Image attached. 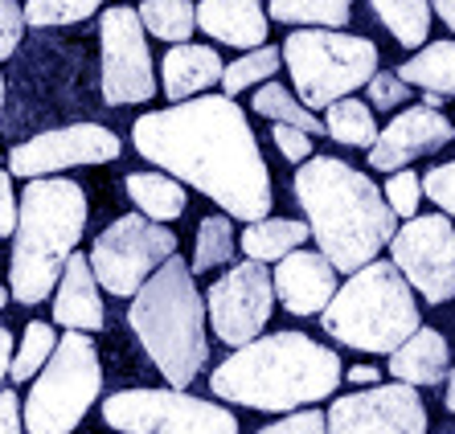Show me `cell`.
<instances>
[{
  "instance_id": "1",
  "label": "cell",
  "mask_w": 455,
  "mask_h": 434,
  "mask_svg": "<svg viewBox=\"0 0 455 434\" xmlns=\"http://www.w3.org/2000/svg\"><path fill=\"white\" fill-rule=\"evenodd\" d=\"M132 144L156 169L222 205L226 217H271V169L243 107L230 95H197L164 111H148L136 119Z\"/></svg>"
},
{
  "instance_id": "2",
  "label": "cell",
  "mask_w": 455,
  "mask_h": 434,
  "mask_svg": "<svg viewBox=\"0 0 455 434\" xmlns=\"http://www.w3.org/2000/svg\"><path fill=\"white\" fill-rule=\"evenodd\" d=\"M296 201L304 205L307 230L316 238L320 255L337 271H357L390 246L394 209L370 177L337 156H312L296 169L291 180Z\"/></svg>"
},
{
  "instance_id": "3",
  "label": "cell",
  "mask_w": 455,
  "mask_h": 434,
  "mask_svg": "<svg viewBox=\"0 0 455 434\" xmlns=\"http://www.w3.org/2000/svg\"><path fill=\"white\" fill-rule=\"evenodd\" d=\"M340 382H345V365L329 344L304 332H271V336H254L251 344L234 349L213 369L210 390L222 402L291 414L332 398Z\"/></svg>"
},
{
  "instance_id": "4",
  "label": "cell",
  "mask_w": 455,
  "mask_h": 434,
  "mask_svg": "<svg viewBox=\"0 0 455 434\" xmlns=\"http://www.w3.org/2000/svg\"><path fill=\"white\" fill-rule=\"evenodd\" d=\"M127 324L172 390L197 382V373L210 360V336L205 299L197 296V275L185 258L172 255L152 271L148 283L127 304Z\"/></svg>"
},
{
  "instance_id": "5",
  "label": "cell",
  "mask_w": 455,
  "mask_h": 434,
  "mask_svg": "<svg viewBox=\"0 0 455 434\" xmlns=\"http://www.w3.org/2000/svg\"><path fill=\"white\" fill-rule=\"evenodd\" d=\"M83 230H86L83 185L66 177H33L25 185V197L17 201L9 296L29 307L50 299Z\"/></svg>"
},
{
  "instance_id": "6",
  "label": "cell",
  "mask_w": 455,
  "mask_h": 434,
  "mask_svg": "<svg viewBox=\"0 0 455 434\" xmlns=\"http://www.w3.org/2000/svg\"><path fill=\"white\" fill-rule=\"evenodd\" d=\"M320 324L332 340L349 344V349L390 357L414 328H423V316H419V299H414L411 283L398 275V266L373 258L337 287V296L320 312Z\"/></svg>"
},
{
  "instance_id": "7",
  "label": "cell",
  "mask_w": 455,
  "mask_h": 434,
  "mask_svg": "<svg viewBox=\"0 0 455 434\" xmlns=\"http://www.w3.org/2000/svg\"><path fill=\"white\" fill-rule=\"evenodd\" d=\"M279 53L291 70L296 99L307 111L353 95L378 75V45L370 37H357V33L291 29Z\"/></svg>"
},
{
  "instance_id": "8",
  "label": "cell",
  "mask_w": 455,
  "mask_h": 434,
  "mask_svg": "<svg viewBox=\"0 0 455 434\" xmlns=\"http://www.w3.org/2000/svg\"><path fill=\"white\" fill-rule=\"evenodd\" d=\"M103 390V365L86 332L58 336V349L42 365L29 398L21 406L29 434H70L86 418V410L99 402Z\"/></svg>"
},
{
  "instance_id": "9",
  "label": "cell",
  "mask_w": 455,
  "mask_h": 434,
  "mask_svg": "<svg viewBox=\"0 0 455 434\" xmlns=\"http://www.w3.org/2000/svg\"><path fill=\"white\" fill-rule=\"evenodd\" d=\"M103 422L119 434H238L226 406L185 390H124L103 402Z\"/></svg>"
},
{
  "instance_id": "10",
  "label": "cell",
  "mask_w": 455,
  "mask_h": 434,
  "mask_svg": "<svg viewBox=\"0 0 455 434\" xmlns=\"http://www.w3.org/2000/svg\"><path fill=\"white\" fill-rule=\"evenodd\" d=\"M177 255V233L144 213L116 217L91 246V271L111 296H136L164 258Z\"/></svg>"
},
{
  "instance_id": "11",
  "label": "cell",
  "mask_w": 455,
  "mask_h": 434,
  "mask_svg": "<svg viewBox=\"0 0 455 434\" xmlns=\"http://www.w3.org/2000/svg\"><path fill=\"white\" fill-rule=\"evenodd\" d=\"M390 263L398 275L411 283L414 296L427 304H447L455 299V225L447 213H427V217H406L390 238Z\"/></svg>"
},
{
  "instance_id": "12",
  "label": "cell",
  "mask_w": 455,
  "mask_h": 434,
  "mask_svg": "<svg viewBox=\"0 0 455 434\" xmlns=\"http://www.w3.org/2000/svg\"><path fill=\"white\" fill-rule=\"evenodd\" d=\"M275 312V287H271V271L263 263H230L218 283L205 296V316H210L213 336L222 340L226 349H243L254 336H263Z\"/></svg>"
},
{
  "instance_id": "13",
  "label": "cell",
  "mask_w": 455,
  "mask_h": 434,
  "mask_svg": "<svg viewBox=\"0 0 455 434\" xmlns=\"http://www.w3.org/2000/svg\"><path fill=\"white\" fill-rule=\"evenodd\" d=\"M99 50H103V103L127 107L148 103L156 95V70H152L148 33L140 25L136 9H107L99 17Z\"/></svg>"
},
{
  "instance_id": "14",
  "label": "cell",
  "mask_w": 455,
  "mask_h": 434,
  "mask_svg": "<svg viewBox=\"0 0 455 434\" xmlns=\"http://www.w3.org/2000/svg\"><path fill=\"white\" fill-rule=\"evenodd\" d=\"M329 434H427V406L414 385H365L329 406Z\"/></svg>"
},
{
  "instance_id": "15",
  "label": "cell",
  "mask_w": 455,
  "mask_h": 434,
  "mask_svg": "<svg viewBox=\"0 0 455 434\" xmlns=\"http://www.w3.org/2000/svg\"><path fill=\"white\" fill-rule=\"evenodd\" d=\"M124 144L111 128L99 123H70L58 131H42V136L25 139L9 152V172L12 177H50L62 169H78V164H111L119 160Z\"/></svg>"
},
{
  "instance_id": "16",
  "label": "cell",
  "mask_w": 455,
  "mask_h": 434,
  "mask_svg": "<svg viewBox=\"0 0 455 434\" xmlns=\"http://www.w3.org/2000/svg\"><path fill=\"white\" fill-rule=\"evenodd\" d=\"M455 139V123L443 115V111H435V107H406L398 115L378 131L370 148V169L378 172H398L406 164H414L419 156L427 152H439L447 148Z\"/></svg>"
},
{
  "instance_id": "17",
  "label": "cell",
  "mask_w": 455,
  "mask_h": 434,
  "mask_svg": "<svg viewBox=\"0 0 455 434\" xmlns=\"http://www.w3.org/2000/svg\"><path fill=\"white\" fill-rule=\"evenodd\" d=\"M271 287H275V299L291 316H320L329 307V299L337 296V266L320 250L299 246V250L279 258Z\"/></svg>"
},
{
  "instance_id": "18",
  "label": "cell",
  "mask_w": 455,
  "mask_h": 434,
  "mask_svg": "<svg viewBox=\"0 0 455 434\" xmlns=\"http://www.w3.org/2000/svg\"><path fill=\"white\" fill-rule=\"evenodd\" d=\"M53 324H62L70 332H103L107 312L99 304V279L91 271V258H66L62 279L53 287Z\"/></svg>"
},
{
  "instance_id": "19",
  "label": "cell",
  "mask_w": 455,
  "mask_h": 434,
  "mask_svg": "<svg viewBox=\"0 0 455 434\" xmlns=\"http://www.w3.org/2000/svg\"><path fill=\"white\" fill-rule=\"evenodd\" d=\"M267 25L271 17L263 12V0H202L197 4V29L234 50L267 45Z\"/></svg>"
},
{
  "instance_id": "20",
  "label": "cell",
  "mask_w": 455,
  "mask_h": 434,
  "mask_svg": "<svg viewBox=\"0 0 455 434\" xmlns=\"http://www.w3.org/2000/svg\"><path fill=\"white\" fill-rule=\"evenodd\" d=\"M390 373H394V382L414 385V390L447 382V373H451V349H447L443 332L414 328L411 336L390 352Z\"/></svg>"
},
{
  "instance_id": "21",
  "label": "cell",
  "mask_w": 455,
  "mask_h": 434,
  "mask_svg": "<svg viewBox=\"0 0 455 434\" xmlns=\"http://www.w3.org/2000/svg\"><path fill=\"white\" fill-rule=\"evenodd\" d=\"M160 78H164V95L172 103H185V99H197L202 91H210L213 83H222V58L210 45L180 42L164 53Z\"/></svg>"
},
{
  "instance_id": "22",
  "label": "cell",
  "mask_w": 455,
  "mask_h": 434,
  "mask_svg": "<svg viewBox=\"0 0 455 434\" xmlns=\"http://www.w3.org/2000/svg\"><path fill=\"white\" fill-rule=\"evenodd\" d=\"M307 238H312V230L299 217H259V222H246V230L238 233V246H243L246 258L267 266L279 263L291 250H299Z\"/></svg>"
},
{
  "instance_id": "23",
  "label": "cell",
  "mask_w": 455,
  "mask_h": 434,
  "mask_svg": "<svg viewBox=\"0 0 455 434\" xmlns=\"http://www.w3.org/2000/svg\"><path fill=\"white\" fill-rule=\"evenodd\" d=\"M124 189H127V197H132V205L160 225L177 222L180 213H185V205H189L185 185H180L177 177H169V172H132V177L124 180Z\"/></svg>"
},
{
  "instance_id": "24",
  "label": "cell",
  "mask_w": 455,
  "mask_h": 434,
  "mask_svg": "<svg viewBox=\"0 0 455 434\" xmlns=\"http://www.w3.org/2000/svg\"><path fill=\"white\" fill-rule=\"evenodd\" d=\"M394 75L406 86H423V91H435L443 99H455V42H427Z\"/></svg>"
},
{
  "instance_id": "25",
  "label": "cell",
  "mask_w": 455,
  "mask_h": 434,
  "mask_svg": "<svg viewBox=\"0 0 455 434\" xmlns=\"http://www.w3.org/2000/svg\"><path fill=\"white\" fill-rule=\"evenodd\" d=\"M267 17L291 29H345L353 17V0H271Z\"/></svg>"
},
{
  "instance_id": "26",
  "label": "cell",
  "mask_w": 455,
  "mask_h": 434,
  "mask_svg": "<svg viewBox=\"0 0 455 434\" xmlns=\"http://www.w3.org/2000/svg\"><path fill=\"white\" fill-rule=\"evenodd\" d=\"M324 131H329L337 144H345V148H373V139H378L373 107L353 95L337 99V103L324 107Z\"/></svg>"
},
{
  "instance_id": "27",
  "label": "cell",
  "mask_w": 455,
  "mask_h": 434,
  "mask_svg": "<svg viewBox=\"0 0 455 434\" xmlns=\"http://www.w3.org/2000/svg\"><path fill=\"white\" fill-rule=\"evenodd\" d=\"M378 21L394 33V42L406 45V50H419L427 45V33H431V0H370Z\"/></svg>"
},
{
  "instance_id": "28",
  "label": "cell",
  "mask_w": 455,
  "mask_h": 434,
  "mask_svg": "<svg viewBox=\"0 0 455 434\" xmlns=\"http://www.w3.org/2000/svg\"><path fill=\"white\" fill-rule=\"evenodd\" d=\"M136 12L144 33L156 37V42L180 45L189 42L193 29H197V4H189V0H144Z\"/></svg>"
},
{
  "instance_id": "29",
  "label": "cell",
  "mask_w": 455,
  "mask_h": 434,
  "mask_svg": "<svg viewBox=\"0 0 455 434\" xmlns=\"http://www.w3.org/2000/svg\"><path fill=\"white\" fill-rule=\"evenodd\" d=\"M251 107L263 119H271V123H287V128H299V131H307V136H320V131H324V119H316V111H307V107L279 83L259 86Z\"/></svg>"
},
{
  "instance_id": "30",
  "label": "cell",
  "mask_w": 455,
  "mask_h": 434,
  "mask_svg": "<svg viewBox=\"0 0 455 434\" xmlns=\"http://www.w3.org/2000/svg\"><path fill=\"white\" fill-rule=\"evenodd\" d=\"M279 66H283V53L275 45H259V50H246L238 62L222 66V91L226 95H243L251 86H263L279 75Z\"/></svg>"
},
{
  "instance_id": "31",
  "label": "cell",
  "mask_w": 455,
  "mask_h": 434,
  "mask_svg": "<svg viewBox=\"0 0 455 434\" xmlns=\"http://www.w3.org/2000/svg\"><path fill=\"white\" fill-rule=\"evenodd\" d=\"M234 246H238V233H234L230 217H205L197 225V246H193V275H205L213 266H226L234 263Z\"/></svg>"
},
{
  "instance_id": "32",
  "label": "cell",
  "mask_w": 455,
  "mask_h": 434,
  "mask_svg": "<svg viewBox=\"0 0 455 434\" xmlns=\"http://www.w3.org/2000/svg\"><path fill=\"white\" fill-rule=\"evenodd\" d=\"M58 349V336H53V324L33 320L21 336V349H12L9 360V377L12 382H33V373H42V365L50 360V352Z\"/></svg>"
},
{
  "instance_id": "33",
  "label": "cell",
  "mask_w": 455,
  "mask_h": 434,
  "mask_svg": "<svg viewBox=\"0 0 455 434\" xmlns=\"http://www.w3.org/2000/svg\"><path fill=\"white\" fill-rule=\"evenodd\" d=\"M103 0H25V25L50 29V25H78L95 17Z\"/></svg>"
},
{
  "instance_id": "34",
  "label": "cell",
  "mask_w": 455,
  "mask_h": 434,
  "mask_svg": "<svg viewBox=\"0 0 455 434\" xmlns=\"http://www.w3.org/2000/svg\"><path fill=\"white\" fill-rule=\"evenodd\" d=\"M381 197H386V205L394 209V217H414V213H419V205H423V177H419V172H411V169L390 172V180H386Z\"/></svg>"
},
{
  "instance_id": "35",
  "label": "cell",
  "mask_w": 455,
  "mask_h": 434,
  "mask_svg": "<svg viewBox=\"0 0 455 434\" xmlns=\"http://www.w3.org/2000/svg\"><path fill=\"white\" fill-rule=\"evenodd\" d=\"M365 91H370V107H378V111H394V107H403L411 99V86L394 75V70H378L365 83Z\"/></svg>"
},
{
  "instance_id": "36",
  "label": "cell",
  "mask_w": 455,
  "mask_h": 434,
  "mask_svg": "<svg viewBox=\"0 0 455 434\" xmlns=\"http://www.w3.org/2000/svg\"><path fill=\"white\" fill-rule=\"evenodd\" d=\"M423 193H427V201H435L447 217H455V160H447V164H439V169L427 172Z\"/></svg>"
},
{
  "instance_id": "37",
  "label": "cell",
  "mask_w": 455,
  "mask_h": 434,
  "mask_svg": "<svg viewBox=\"0 0 455 434\" xmlns=\"http://www.w3.org/2000/svg\"><path fill=\"white\" fill-rule=\"evenodd\" d=\"M259 434H329V418L304 406V410H291L287 418H279L275 426H263Z\"/></svg>"
},
{
  "instance_id": "38",
  "label": "cell",
  "mask_w": 455,
  "mask_h": 434,
  "mask_svg": "<svg viewBox=\"0 0 455 434\" xmlns=\"http://www.w3.org/2000/svg\"><path fill=\"white\" fill-rule=\"evenodd\" d=\"M21 33H25V9L17 0H0V62L17 53Z\"/></svg>"
},
{
  "instance_id": "39",
  "label": "cell",
  "mask_w": 455,
  "mask_h": 434,
  "mask_svg": "<svg viewBox=\"0 0 455 434\" xmlns=\"http://www.w3.org/2000/svg\"><path fill=\"white\" fill-rule=\"evenodd\" d=\"M271 139H275V148L283 152L291 164H304V160H312V136H307V131L287 128V123H275Z\"/></svg>"
},
{
  "instance_id": "40",
  "label": "cell",
  "mask_w": 455,
  "mask_h": 434,
  "mask_svg": "<svg viewBox=\"0 0 455 434\" xmlns=\"http://www.w3.org/2000/svg\"><path fill=\"white\" fill-rule=\"evenodd\" d=\"M17 230V197H12V172H0V238Z\"/></svg>"
},
{
  "instance_id": "41",
  "label": "cell",
  "mask_w": 455,
  "mask_h": 434,
  "mask_svg": "<svg viewBox=\"0 0 455 434\" xmlns=\"http://www.w3.org/2000/svg\"><path fill=\"white\" fill-rule=\"evenodd\" d=\"M0 434H25L21 398L12 390H0Z\"/></svg>"
},
{
  "instance_id": "42",
  "label": "cell",
  "mask_w": 455,
  "mask_h": 434,
  "mask_svg": "<svg viewBox=\"0 0 455 434\" xmlns=\"http://www.w3.org/2000/svg\"><path fill=\"white\" fill-rule=\"evenodd\" d=\"M345 377H349V382L361 390V385H378L381 382V369H373V365H357V369H349Z\"/></svg>"
},
{
  "instance_id": "43",
  "label": "cell",
  "mask_w": 455,
  "mask_h": 434,
  "mask_svg": "<svg viewBox=\"0 0 455 434\" xmlns=\"http://www.w3.org/2000/svg\"><path fill=\"white\" fill-rule=\"evenodd\" d=\"M9 360H12V332L0 324V377H9Z\"/></svg>"
},
{
  "instance_id": "44",
  "label": "cell",
  "mask_w": 455,
  "mask_h": 434,
  "mask_svg": "<svg viewBox=\"0 0 455 434\" xmlns=\"http://www.w3.org/2000/svg\"><path fill=\"white\" fill-rule=\"evenodd\" d=\"M431 12H439V21L455 33V0H431Z\"/></svg>"
},
{
  "instance_id": "45",
  "label": "cell",
  "mask_w": 455,
  "mask_h": 434,
  "mask_svg": "<svg viewBox=\"0 0 455 434\" xmlns=\"http://www.w3.org/2000/svg\"><path fill=\"white\" fill-rule=\"evenodd\" d=\"M443 402H447V410L455 414V369L447 373V398H443Z\"/></svg>"
},
{
  "instance_id": "46",
  "label": "cell",
  "mask_w": 455,
  "mask_h": 434,
  "mask_svg": "<svg viewBox=\"0 0 455 434\" xmlns=\"http://www.w3.org/2000/svg\"><path fill=\"white\" fill-rule=\"evenodd\" d=\"M0 111H4V78H0Z\"/></svg>"
},
{
  "instance_id": "47",
  "label": "cell",
  "mask_w": 455,
  "mask_h": 434,
  "mask_svg": "<svg viewBox=\"0 0 455 434\" xmlns=\"http://www.w3.org/2000/svg\"><path fill=\"white\" fill-rule=\"evenodd\" d=\"M4 304H9V291H4V287H0V307H4Z\"/></svg>"
},
{
  "instance_id": "48",
  "label": "cell",
  "mask_w": 455,
  "mask_h": 434,
  "mask_svg": "<svg viewBox=\"0 0 455 434\" xmlns=\"http://www.w3.org/2000/svg\"><path fill=\"white\" fill-rule=\"evenodd\" d=\"M451 434H455V430H451Z\"/></svg>"
}]
</instances>
